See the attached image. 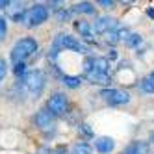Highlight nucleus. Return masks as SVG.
Segmentation results:
<instances>
[{
	"mask_svg": "<svg viewBox=\"0 0 154 154\" xmlns=\"http://www.w3.org/2000/svg\"><path fill=\"white\" fill-rule=\"evenodd\" d=\"M85 78H87V82L97 84V85H109V84H112V76L106 74V72H98V71H95V69H93L91 72H87Z\"/></svg>",
	"mask_w": 154,
	"mask_h": 154,
	"instance_id": "nucleus-10",
	"label": "nucleus"
},
{
	"mask_svg": "<svg viewBox=\"0 0 154 154\" xmlns=\"http://www.w3.org/2000/svg\"><path fill=\"white\" fill-rule=\"evenodd\" d=\"M6 34H8V20L4 17H0V41H4Z\"/></svg>",
	"mask_w": 154,
	"mask_h": 154,
	"instance_id": "nucleus-22",
	"label": "nucleus"
},
{
	"mask_svg": "<svg viewBox=\"0 0 154 154\" xmlns=\"http://www.w3.org/2000/svg\"><path fill=\"white\" fill-rule=\"evenodd\" d=\"M39 45H37V41L34 37H23V39H19L13 48H11V61L17 65V63H23L26 61L30 56H34V54L37 52Z\"/></svg>",
	"mask_w": 154,
	"mask_h": 154,
	"instance_id": "nucleus-1",
	"label": "nucleus"
},
{
	"mask_svg": "<svg viewBox=\"0 0 154 154\" xmlns=\"http://www.w3.org/2000/svg\"><path fill=\"white\" fill-rule=\"evenodd\" d=\"M47 109L54 117H61L69 112V100L63 93H54L47 100Z\"/></svg>",
	"mask_w": 154,
	"mask_h": 154,
	"instance_id": "nucleus-6",
	"label": "nucleus"
},
{
	"mask_svg": "<svg viewBox=\"0 0 154 154\" xmlns=\"http://www.w3.org/2000/svg\"><path fill=\"white\" fill-rule=\"evenodd\" d=\"M35 154H54V149H50V147H41V149H37Z\"/></svg>",
	"mask_w": 154,
	"mask_h": 154,
	"instance_id": "nucleus-27",
	"label": "nucleus"
},
{
	"mask_svg": "<svg viewBox=\"0 0 154 154\" xmlns=\"http://www.w3.org/2000/svg\"><path fill=\"white\" fill-rule=\"evenodd\" d=\"M71 11L72 13H85V15H93L95 13V6L91 2H78V4H74L71 8Z\"/></svg>",
	"mask_w": 154,
	"mask_h": 154,
	"instance_id": "nucleus-14",
	"label": "nucleus"
},
{
	"mask_svg": "<svg viewBox=\"0 0 154 154\" xmlns=\"http://www.w3.org/2000/svg\"><path fill=\"white\" fill-rule=\"evenodd\" d=\"M80 132H82L84 136H87V137H93V130L89 128V125H85V123L80 125Z\"/></svg>",
	"mask_w": 154,
	"mask_h": 154,
	"instance_id": "nucleus-24",
	"label": "nucleus"
},
{
	"mask_svg": "<svg viewBox=\"0 0 154 154\" xmlns=\"http://www.w3.org/2000/svg\"><path fill=\"white\" fill-rule=\"evenodd\" d=\"M91 28H93L95 34H108V32H112V30H117L119 28V23H117L115 19L104 15V17H98Z\"/></svg>",
	"mask_w": 154,
	"mask_h": 154,
	"instance_id": "nucleus-7",
	"label": "nucleus"
},
{
	"mask_svg": "<svg viewBox=\"0 0 154 154\" xmlns=\"http://www.w3.org/2000/svg\"><path fill=\"white\" fill-rule=\"evenodd\" d=\"M52 47L58 48V50H72V52H78V54L87 52V47H84L82 43L71 34H58L52 41Z\"/></svg>",
	"mask_w": 154,
	"mask_h": 154,
	"instance_id": "nucleus-4",
	"label": "nucleus"
},
{
	"mask_svg": "<svg viewBox=\"0 0 154 154\" xmlns=\"http://www.w3.org/2000/svg\"><path fill=\"white\" fill-rule=\"evenodd\" d=\"M149 141H150L152 145H154V132H150V137H149Z\"/></svg>",
	"mask_w": 154,
	"mask_h": 154,
	"instance_id": "nucleus-30",
	"label": "nucleus"
},
{
	"mask_svg": "<svg viewBox=\"0 0 154 154\" xmlns=\"http://www.w3.org/2000/svg\"><path fill=\"white\" fill-rule=\"evenodd\" d=\"M72 26H74V32H76V34H80L82 41L93 37V28H91V24L87 23V20H74Z\"/></svg>",
	"mask_w": 154,
	"mask_h": 154,
	"instance_id": "nucleus-11",
	"label": "nucleus"
},
{
	"mask_svg": "<svg viewBox=\"0 0 154 154\" xmlns=\"http://www.w3.org/2000/svg\"><path fill=\"white\" fill-rule=\"evenodd\" d=\"M141 43H143V37H141L139 34H130V35L126 37V41H125V45H126L128 48H137Z\"/></svg>",
	"mask_w": 154,
	"mask_h": 154,
	"instance_id": "nucleus-16",
	"label": "nucleus"
},
{
	"mask_svg": "<svg viewBox=\"0 0 154 154\" xmlns=\"http://www.w3.org/2000/svg\"><path fill=\"white\" fill-rule=\"evenodd\" d=\"M147 15L154 20V8H147Z\"/></svg>",
	"mask_w": 154,
	"mask_h": 154,
	"instance_id": "nucleus-29",
	"label": "nucleus"
},
{
	"mask_svg": "<svg viewBox=\"0 0 154 154\" xmlns=\"http://www.w3.org/2000/svg\"><path fill=\"white\" fill-rule=\"evenodd\" d=\"M71 15H72V11H71V9H65V8H60L58 11H56V17H58L60 23H65V20H69Z\"/></svg>",
	"mask_w": 154,
	"mask_h": 154,
	"instance_id": "nucleus-20",
	"label": "nucleus"
},
{
	"mask_svg": "<svg viewBox=\"0 0 154 154\" xmlns=\"http://www.w3.org/2000/svg\"><path fill=\"white\" fill-rule=\"evenodd\" d=\"M23 84L26 87V91L34 97V98H39L43 89H45V84H47V78H45V72L41 69H35V71H30L24 78H23Z\"/></svg>",
	"mask_w": 154,
	"mask_h": 154,
	"instance_id": "nucleus-2",
	"label": "nucleus"
},
{
	"mask_svg": "<svg viewBox=\"0 0 154 154\" xmlns=\"http://www.w3.org/2000/svg\"><path fill=\"white\" fill-rule=\"evenodd\" d=\"M123 154H149V143L147 141H132L123 150Z\"/></svg>",
	"mask_w": 154,
	"mask_h": 154,
	"instance_id": "nucleus-12",
	"label": "nucleus"
},
{
	"mask_svg": "<svg viewBox=\"0 0 154 154\" xmlns=\"http://www.w3.org/2000/svg\"><path fill=\"white\" fill-rule=\"evenodd\" d=\"M117 30H112V32L106 34V43H108V45H117V43H119V32Z\"/></svg>",
	"mask_w": 154,
	"mask_h": 154,
	"instance_id": "nucleus-21",
	"label": "nucleus"
},
{
	"mask_svg": "<svg viewBox=\"0 0 154 154\" xmlns=\"http://www.w3.org/2000/svg\"><path fill=\"white\" fill-rule=\"evenodd\" d=\"M98 6H102L104 9H112L115 6V2L113 0H98Z\"/></svg>",
	"mask_w": 154,
	"mask_h": 154,
	"instance_id": "nucleus-25",
	"label": "nucleus"
},
{
	"mask_svg": "<svg viewBox=\"0 0 154 154\" xmlns=\"http://www.w3.org/2000/svg\"><path fill=\"white\" fill-rule=\"evenodd\" d=\"M54 154H71V152H69V149L65 145H58L56 149H54Z\"/></svg>",
	"mask_w": 154,
	"mask_h": 154,
	"instance_id": "nucleus-26",
	"label": "nucleus"
},
{
	"mask_svg": "<svg viewBox=\"0 0 154 154\" xmlns=\"http://www.w3.org/2000/svg\"><path fill=\"white\" fill-rule=\"evenodd\" d=\"M6 74H8V61L4 58H0V82L6 78Z\"/></svg>",
	"mask_w": 154,
	"mask_h": 154,
	"instance_id": "nucleus-23",
	"label": "nucleus"
},
{
	"mask_svg": "<svg viewBox=\"0 0 154 154\" xmlns=\"http://www.w3.org/2000/svg\"><path fill=\"white\" fill-rule=\"evenodd\" d=\"M50 17V9L45 4H34L28 11H26V19H24V26L26 28H35L41 26L43 23H47Z\"/></svg>",
	"mask_w": 154,
	"mask_h": 154,
	"instance_id": "nucleus-3",
	"label": "nucleus"
},
{
	"mask_svg": "<svg viewBox=\"0 0 154 154\" xmlns=\"http://www.w3.org/2000/svg\"><path fill=\"white\" fill-rule=\"evenodd\" d=\"M100 97L109 106H125L130 102V93L125 89H115V87H108L100 91Z\"/></svg>",
	"mask_w": 154,
	"mask_h": 154,
	"instance_id": "nucleus-5",
	"label": "nucleus"
},
{
	"mask_svg": "<svg viewBox=\"0 0 154 154\" xmlns=\"http://www.w3.org/2000/svg\"><path fill=\"white\" fill-rule=\"evenodd\" d=\"M54 117L47 108H43V109H39V112L34 115V119H32V123H34L37 128H48V126H52V123H54Z\"/></svg>",
	"mask_w": 154,
	"mask_h": 154,
	"instance_id": "nucleus-8",
	"label": "nucleus"
},
{
	"mask_svg": "<svg viewBox=\"0 0 154 154\" xmlns=\"http://www.w3.org/2000/svg\"><path fill=\"white\" fill-rule=\"evenodd\" d=\"M113 149H115V141H113L112 137L100 136V137L95 139V150H97V152H100V154H109Z\"/></svg>",
	"mask_w": 154,
	"mask_h": 154,
	"instance_id": "nucleus-9",
	"label": "nucleus"
},
{
	"mask_svg": "<svg viewBox=\"0 0 154 154\" xmlns=\"http://www.w3.org/2000/svg\"><path fill=\"white\" fill-rule=\"evenodd\" d=\"M26 67H28V65H26V61H23V63H17L15 67H13V72H15V76H17V78H20V80H23L24 76L28 74V72H26Z\"/></svg>",
	"mask_w": 154,
	"mask_h": 154,
	"instance_id": "nucleus-19",
	"label": "nucleus"
},
{
	"mask_svg": "<svg viewBox=\"0 0 154 154\" xmlns=\"http://www.w3.org/2000/svg\"><path fill=\"white\" fill-rule=\"evenodd\" d=\"M93 69L98 71V72H106V74H109V61H108V58H95Z\"/></svg>",
	"mask_w": 154,
	"mask_h": 154,
	"instance_id": "nucleus-15",
	"label": "nucleus"
},
{
	"mask_svg": "<svg viewBox=\"0 0 154 154\" xmlns=\"http://www.w3.org/2000/svg\"><path fill=\"white\" fill-rule=\"evenodd\" d=\"M139 89L143 91V93H149V95H152L154 93V82L149 78V76H145L141 82H139Z\"/></svg>",
	"mask_w": 154,
	"mask_h": 154,
	"instance_id": "nucleus-18",
	"label": "nucleus"
},
{
	"mask_svg": "<svg viewBox=\"0 0 154 154\" xmlns=\"http://www.w3.org/2000/svg\"><path fill=\"white\" fill-rule=\"evenodd\" d=\"M82 76H76V74H63L61 76V84L65 87H69V89H76V87L82 85Z\"/></svg>",
	"mask_w": 154,
	"mask_h": 154,
	"instance_id": "nucleus-13",
	"label": "nucleus"
},
{
	"mask_svg": "<svg viewBox=\"0 0 154 154\" xmlns=\"http://www.w3.org/2000/svg\"><path fill=\"white\" fill-rule=\"evenodd\" d=\"M112 60H117V50H109V54H108V61H112Z\"/></svg>",
	"mask_w": 154,
	"mask_h": 154,
	"instance_id": "nucleus-28",
	"label": "nucleus"
},
{
	"mask_svg": "<svg viewBox=\"0 0 154 154\" xmlns=\"http://www.w3.org/2000/svg\"><path fill=\"white\" fill-rule=\"evenodd\" d=\"M71 154H91V147L87 145L85 141H78V143L72 147Z\"/></svg>",
	"mask_w": 154,
	"mask_h": 154,
	"instance_id": "nucleus-17",
	"label": "nucleus"
}]
</instances>
